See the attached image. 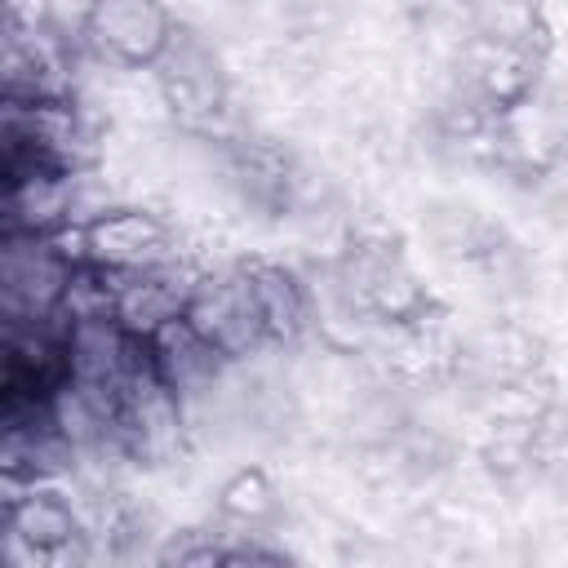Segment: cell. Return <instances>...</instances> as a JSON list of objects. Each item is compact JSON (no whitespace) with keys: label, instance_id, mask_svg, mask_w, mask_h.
I'll return each instance as SVG.
<instances>
[{"label":"cell","instance_id":"6da1fadb","mask_svg":"<svg viewBox=\"0 0 568 568\" xmlns=\"http://www.w3.org/2000/svg\"><path fill=\"white\" fill-rule=\"evenodd\" d=\"M75 40L106 71H155L178 40V18L164 0H80Z\"/></svg>","mask_w":568,"mask_h":568},{"label":"cell","instance_id":"7a4b0ae2","mask_svg":"<svg viewBox=\"0 0 568 568\" xmlns=\"http://www.w3.org/2000/svg\"><path fill=\"white\" fill-rule=\"evenodd\" d=\"M182 315L226 364H244L271 351L244 262H204L200 275L191 280Z\"/></svg>","mask_w":568,"mask_h":568},{"label":"cell","instance_id":"3957f363","mask_svg":"<svg viewBox=\"0 0 568 568\" xmlns=\"http://www.w3.org/2000/svg\"><path fill=\"white\" fill-rule=\"evenodd\" d=\"M151 80H155V102L178 120V129L195 138L222 133V120L231 115V84L209 44L178 31L169 53L155 62Z\"/></svg>","mask_w":568,"mask_h":568},{"label":"cell","instance_id":"277c9868","mask_svg":"<svg viewBox=\"0 0 568 568\" xmlns=\"http://www.w3.org/2000/svg\"><path fill=\"white\" fill-rule=\"evenodd\" d=\"M80 262L53 235H0V311L9 320H62Z\"/></svg>","mask_w":568,"mask_h":568},{"label":"cell","instance_id":"5b68a950","mask_svg":"<svg viewBox=\"0 0 568 568\" xmlns=\"http://www.w3.org/2000/svg\"><path fill=\"white\" fill-rule=\"evenodd\" d=\"M80 240H84V262L106 275L155 271L186 253L178 244L173 222L142 204H111L93 213L89 222H80Z\"/></svg>","mask_w":568,"mask_h":568},{"label":"cell","instance_id":"8992f818","mask_svg":"<svg viewBox=\"0 0 568 568\" xmlns=\"http://www.w3.org/2000/svg\"><path fill=\"white\" fill-rule=\"evenodd\" d=\"M244 271H248L271 351L297 346L306 333H315V288L293 266L275 257H244Z\"/></svg>","mask_w":568,"mask_h":568},{"label":"cell","instance_id":"52a82bcc","mask_svg":"<svg viewBox=\"0 0 568 568\" xmlns=\"http://www.w3.org/2000/svg\"><path fill=\"white\" fill-rule=\"evenodd\" d=\"M217 515L231 519L240 532H253L280 515V488L262 466H240L217 493Z\"/></svg>","mask_w":568,"mask_h":568},{"label":"cell","instance_id":"ba28073f","mask_svg":"<svg viewBox=\"0 0 568 568\" xmlns=\"http://www.w3.org/2000/svg\"><path fill=\"white\" fill-rule=\"evenodd\" d=\"M62 27L53 0H4V31H53Z\"/></svg>","mask_w":568,"mask_h":568}]
</instances>
